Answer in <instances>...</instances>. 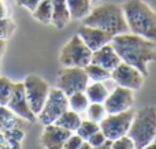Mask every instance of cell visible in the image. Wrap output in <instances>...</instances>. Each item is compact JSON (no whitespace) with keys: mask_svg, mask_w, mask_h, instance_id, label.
<instances>
[{"mask_svg":"<svg viewBox=\"0 0 156 149\" xmlns=\"http://www.w3.org/2000/svg\"><path fill=\"white\" fill-rule=\"evenodd\" d=\"M111 45L121 57V62L133 66L144 77H148V63L156 60V43L133 33H122L114 36Z\"/></svg>","mask_w":156,"mask_h":149,"instance_id":"1","label":"cell"},{"mask_svg":"<svg viewBox=\"0 0 156 149\" xmlns=\"http://www.w3.org/2000/svg\"><path fill=\"white\" fill-rule=\"evenodd\" d=\"M122 10L130 33L156 43V12L144 0H127Z\"/></svg>","mask_w":156,"mask_h":149,"instance_id":"2","label":"cell"},{"mask_svg":"<svg viewBox=\"0 0 156 149\" xmlns=\"http://www.w3.org/2000/svg\"><path fill=\"white\" fill-rule=\"evenodd\" d=\"M82 21L83 25L99 27V29L110 33L112 37L116 34L129 32L122 7L112 4V3H107V4H101L92 8L89 15L85 16Z\"/></svg>","mask_w":156,"mask_h":149,"instance_id":"3","label":"cell"},{"mask_svg":"<svg viewBox=\"0 0 156 149\" xmlns=\"http://www.w3.org/2000/svg\"><path fill=\"white\" fill-rule=\"evenodd\" d=\"M127 136L134 141L136 148L143 149L152 142L156 136V108L152 106L143 107L134 112Z\"/></svg>","mask_w":156,"mask_h":149,"instance_id":"4","label":"cell"},{"mask_svg":"<svg viewBox=\"0 0 156 149\" xmlns=\"http://www.w3.org/2000/svg\"><path fill=\"white\" fill-rule=\"evenodd\" d=\"M59 62L63 67H86L92 62V51L80 36L74 34L60 49Z\"/></svg>","mask_w":156,"mask_h":149,"instance_id":"5","label":"cell"},{"mask_svg":"<svg viewBox=\"0 0 156 149\" xmlns=\"http://www.w3.org/2000/svg\"><path fill=\"white\" fill-rule=\"evenodd\" d=\"M67 109H69L67 95L63 93L59 88H51L48 97H47L43 108L37 115V120L43 126L52 125Z\"/></svg>","mask_w":156,"mask_h":149,"instance_id":"6","label":"cell"},{"mask_svg":"<svg viewBox=\"0 0 156 149\" xmlns=\"http://www.w3.org/2000/svg\"><path fill=\"white\" fill-rule=\"evenodd\" d=\"M133 116H134L133 109H127L118 114H107L104 119L99 123L100 130L104 133L107 140H111V141L118 140L123 136H127Z\"/></svg>","mask_w":156,"mask_h":149,"instance_id":"7","label":"cell"},{"mask_svg":"<svg viewBox=\"0 0 156 149\" xmlns=\"http://www.w3.org/2000/svg\"><path fill=\"white\" fill-rule=\"evenodd\" d=\"M89 78L83 67H63L56 78V88L67 96L76 92H85Z\"/></svg>","mask_w":156,"mask_h":149,"instance_id":"8","label":"cell"},{"mask_svg":"<svg viewBox=\"0 0 156 149\" xmlns=\"http://www.w3.org/2000/svg\"><path fill=\"white\" fill-rule=\"evenodd\" d=\"M23 86L30 108L36 115H38L47 97H48L51 86L48 85V82L45 79H43L41 77L36 75V74H30L23 79Z\"/></svg>","mask_w":156,"mask_h":149,"instance_id":"9","label":"cell"},{"mask_svg":"<svg viewBox=\"0 0 156 149\" xmlns=\"http://www.w3.org/2000/svg\"><path fill=\"white\" fill-rule=\"evenodd\" d=\"M144 78L140 70L136 67L127 64L125 62H121L112 71H111V79L118 86H123L132 90H138L144 84Z\"/></svg>","mask_w":156,"mask_h":149,"instance_id":"10","label":"cell"},{"mask_svg":"<svg viewBox=\"0 0 156 149\" xmlns=\"http://www.w3.org/2000/svg\"><path fill=\"white\" fill-rule=\"evenodd\" d=\"M5 106H7L16 116L25 119L26 122H34V120L37 119V115L32 111L29 103H27L23 82H14L12 92H11V96Z\"/></svg>","mask_w":156,"mask_h":149,"instance_id":"11","label":"cell"},{"mask_svg":"<svg viewBox=\"0 0 156 149\" xmlns=\"http://www.w3.org/2000/svg\"><path fill=\"white\" fill-rule=\"evenodd\" d=\"M107 114H118L132 109L134 104V90L123 86H116L112 92L108 93L104 103Z\"/></svg>","mask_w":156,"mask_h":149,"instance_id":"12","label":"cell"},{"mask_svg":"<svg viewBox=\"0 0 156 149\" xmlns=\"http://www.w3.org/2000/svg\"><path fill=\"white\" fill-rule=\"evenodd\" d=\"M78 36L81 37V40L85 43V45L90 49L92 52L96 49L101 48L105 44H110L112 40V36L110 33L104 32V30L99 29V27L88 26V25H82L78 29Z\"/></svg>","mask_w":156,"mask_h":149,"instance_id":"13","label":"cell"},{"mask_svg":"<svg viewBox=\"0 0 156 149\" xmlns=\"http://www.w3.org/2000/svg\"><path fill=\"white\" fill-rule=\"evenodd\" d=\"M71 131L55 125H47L44 126V130L41 133V145L45 149H62L65 145L66 140L71 136Z\"/></svg>","mask_w":156,"mask_h":149,"instance_id":"14","label":"cell"},{"mask_svg":"<svg viewBox=\"0 0 156 149\" xmlns=\"http://www.w3.org/2000/svg\"><path fill=\"white\" fill-rule=\"evenodd\" d=\"M94 64H99L101 67H104L105 70L112 71L116 66L121 63V57L118 56V54L115 52L114 47L110 44H105L101 48L96 49L92 52V62Z\"/></svg>","mask_w":156,"mask_h":149,"instance_id":"15","label":"cell"},{"mask_svg":"<svg viewBox=\"0 0 156 149\" xmlns=\"http://www.w3.org/2000/svg\"><path fill=\"white\" fill-rule=\"evenodd\" d=\"M71 21L66 0H52V19L51 23L56 29H63Z\"/></svg>","mask_w":156,"mask_h":149,"instance_id":"16","label":"cell"},{"mask_svg":"<svg viewBox=\"0 0 156 149\" xmlns=\"http://www.w3.org/2000/svg\"><path fill=\"white\" fill-rule=\"evenodd\" d=\"M23 122H26V120L16 116L7 106H0V131L2 133L16 127H22Z\"/></svg>","mask_w":156,"mask_h":149,"instance_id":"17","label":"cell"},{"mask_svg":"<svg viewBox=\"0 0 156 149\" xmlns=\"http://www.w3.org/2000/svg\"><path fill=\"white\" fill-rule=\"evenodd\" d=\"M71 19H83L92 11V0H66Z\"/></svg>","mask_w":156,"mask_h":149,"instance_id":"18","label":"cell"},{"mask_svg":"<svg viewBox=\"0 0 156 149\" xmlns=\"http://www.w3.org/2000/svg\"><path fill=\"white\" fill-rule=\"evenodd\" d=\"M81 122H82L81 115L78 114V112H76V111H73V109L69 108L67 111H65L59 118H58L56 122H55V125L60 126V127H63V129H66V130L71 131V133H76L77 129L80 127Z\"/></svg>","mask_w":156,"mask_h":149,"instance_id":"19","label":"cell"},{"mask_svg":"<svg viewBox=\"0 0 156 149\" xmlns=\"http://www.w3.org/2000/svg\"><path fill=\"white\" fill-rule=\"evenodd\" d=\"M85 93L90 103H104L110 92L104 82H92V84H88Z\"/></svg>","mask_w":156,"mask_h":149,"instance_id":"20","label":"cell"},{"mask_svg":"<svg viewBox=\"0 0 156 149\" xmlns=\"http://www.w3.org/2000/svg\"><path fill=\"white\" fill-rule=\"evenodd\" d=\"M33 18L43 25H49L52 19V0H41L32 12Z\"/></svg>","mask_w":156,"mask_h":149,"instance_id":"21","label":"cell"},{"mask_svg":"<svg viewBox=\"0 0 156 149\" xmlns=\"http://www.w3.org/2000/svg\"><path fill=\"white\" fill-rule=\"evenodd\" d=\"M83 68L86 71V75H88L89 81L92 82H104L111 78V71L105 70L104 67H101L99 64H94V63H89Z\"/></svg>","mask_w":156,"mask_h":149,"instance_id":"22","label":"cell"},{"mask_svg":"<svg viewBox=\"0 0 156 149\" xmlns=\"http://www.w3.org/2000/svg\"><path fill=\"white\" fill-rule=\"evenodd\" d=\"M67 99H69V108L78 112V114L85 112L89 103H90L85 92H76L73 95L67 96Z\"/></svg>","mask_w":156,"mask_h":149,"instance_id":"23","label":"cell"},{"mask_svg":"<svg viewBox=\"0 0 156 149\" xmlns=\"http://www.w3.org/2000/svg\"><path fill=\"white\" fill-rule=\"evenodd\" d=\"M85 112H86V119L96 123H100L107 115V111H105V107L103 103H89Z\"/></svg>","mask_w":156,"mask_h":149,"instance_id":"24","label":"cell"},{"mask_svg":"<svg viewBox=\"0 0 156 149\" xmlns=\"http://www.w3.org/2000/svg\"><path fill=\"white\" fill-rule=\"evenodd\" d=\"M97 130H100V125H99V123L92 122V120H89V119H85V120H82V122H81L80 127L77 129L76 133L83 140V141H88L89 137H90L93 133H96Z\"/></svg>","mask_w":156,"mask_h":149,"instance_id":"25","label":"cell"},{"mask_svg":"<svg viewBox=\"0 0 156 149\" xmlns=\"http://www.w3.org/2000/svg\"><path fill=\"white\" fill-rule=\"evenodd\" d=\"M16 30V23L10 18V16H5V18L0 19V38L2 40H10L12 37V34Z\"/></svg>","mask_w":156,"mask_h":149,"instance_id":"26","label":"cell"},{"mask_svg":"<svg viewBox=\"0 0 156 149\" xmlns=\"http://www.w3.org/2000/svg\"><path fill=\"white\" fill-rule=\"evenodd\" d=\"M14 82L7 77L0 75V106H5L11 96Z\"/></svg>","mask_w":156,"mask_h":149,"instance_id":"27","label":"cell"},{"mask_svg":"<svg viewBox=\"0 0 156 149\" xmlns=\"http://www.w3.org/2000/svg\"><path fill=\"white\" fill-rule=\"evenodd\" d=\"M112 149H137L136 144L129 136H123L112 141Z\"/></svg>","mask_w":156,"mask_h":149,"instance_id":"28","label":"cell"},{"mask_svg":"<svg viewBox=\"0 0 156 149\" xmlns=\"http://www.w3.org/2000/svg\"><path fill=\"white\" fill-rule=\"evenodd\" d=\"M82 142H83V140L81 138L77 133H73L67 140H66V142H65V145H63L62 149H78Z\"/></svg>","mask_w":156,"mask_h":149,"instance_id":"29","label":"cell"},{"mask_svg":"<svg viewBox=\"0 0 156 149\" xmlns=\"http://www.w3.org/2000/svg\"><path fill=\"white\" fill-rule=\"evenodd\" d=\"M107 141V137L104 136V133H103L101 130H97L96 133H93L90 137L88 138V142L92 145L93 148H96V147H100V145L103 144V142H105Z\"/></svg>","mask_w":156,"mask_h":149,"instance_id":"30","label":"cell"},{"mask_svg":"<svg viewBox=\"0 0 156 149\" xmlns=\"http://www.w3.org/2000/svg\"><path fill=\"white\" fill-rule=\"evenodd\" d=\"M3 136H4V134H3ZM21 142L22 141H18V140L4 137V140H3V144H2V147H0V149H22L21 148Z\"/></svg>","mask_w":156,"mask_h":149,"instance_id":"31","label":"cell"},{"mask_svg":"<svg viewBox=\"0 0 156 149\" xmlns=\"http://www.w3.org/2000/svg\"><path fill=\"white\" fill-rule=\"evenodd\" d=\"M15 2H16V4H18V5H21V7L26 8L27 11L33 12L41 0H15Z\"/></svg>","mask_w":156,"mask_h":149,"instance_id":"32","label":"cell"},{"mask_svg":"<svg viewBox=\"0 0 156 149\" xmlns=\"http://www.w3.org/2000/svg\"><path fill=\"white\" fill-rule=\"evenodd\" d=\"M5 16H8L7 7H5V3L3 2V0H0V19L5 18Z\"/></svg>","mask_w":156,"mask_h":149,"instance_id":"33","label":"cell"},{"mask_svg":"<svg viewBox=\"0 0 156 149\" xmlns=\"http://www.w3.org/2000/svg\"><path fill=\"white\" fill-rule=\"evenodd\" d=\"M94 149H112V141H111V140H107V141L103 142L100 147H96Z\"/></svg>","mask_w":156,"mask_h":149,"instance_id":"34","label":"cell"},{"mask_svg":"<svg viewBox=\"0 0 156 149\" xmlns=\"http://www.w3.org/2000/svg\"><path fill=\"white\" fill-rule=\"evenodd\" d=\"M4 52H5V40H2V38H0V59L3 57Z\"/></svg>","mask_w":156,"mask_h":149,"instance_id":"35","label":"cell"},{"mask_svg":"<svg viewBox=\"0 0 156 149\" xmlns=\"http://www.w3.org/2000/svg\"><path fill=\"white\" fill-rule=\"evenodd\" d=\"M144 2H145L147 4H148L149 7H151L152 10H154L155 12H156V0H144Z\"/></svg>","mask_w":156,"mask_h":149,"instance_id":"36","label":"cell"},{"mask_svg":"<svg viewBox=\"0 0 156 149\" xmlns=\"http://www.w3.org/2000/svg\"><path fill=\"white\" fill-rule=\"evenodd\" d=\"M78 149H94L93 147H92V145L90 144H89V142L88 141H83L82 142V144H81V147L80 148H78Z\"/></svg>","mask_w":156,"mask_h":149,"instance_id":"37","label":"cell"},{"mask_svg":"<svg viewBox=\"0 0 156 149\" xmlns=\"http://www.w3.org/2000/svg\"><path fill=\"white\" fill-rule=\"evenodd\" d=\"M143 149H156V144H155L154 141H152V142H149L148 145H145V147H144Z\"/></svg>","mask_w":156,"mask_h":149,"instance_id":"38","label":"cell"},{"mask_svg":"<svg viewBox=\"0 0 156 149\" xmlns=\"http://www.w3.org/2000/svg\"><path fill=\"white\" fill-rule=\"evenodd\" d=\"M3 140H4V136H3V133L0 131V147H2V144H3Z\"/></svg>","mask_w":156,"mask_h":149,"instance_id":"39","label":"cell"},{"mask_svg":"<svg viewBox=\"0 0 156 149\" xmlns=\"http://www.w3.org/2000/svg\"><path fill=\"white\" fill-rule=\"evenodd\" d=\"M96 2H99V0H92V3H96Z\"/></svg>","mask_w":156,"mask_h":149,"instance_id":"40","label":"cell"},{"mask_svg":"<svg viewBox=\"0 0 156 149\" xmlns=\"http://www.w3.org/2000/svg\"><path fill=\"white\" fill-rule=\"evenodd\" d=\"M154 142H155V144H156V136H155V140H154Z\"/></svg>","mask_w":156,"mask_h":149,"instance_id":"41","label":"cell"},{"mask_svg":"<svg viewBox=\"0 0 156 149\" xmlns=\"http://www.w3.org/2000/svg\"><path fill=\"white\" fill-rule=\"evenodd\" d=\"M0 67H2V64H0Z\"/></svg>","mask_w":156,"mask_h":149,"instance_id":"42","label":"cell"}]
</instances>
